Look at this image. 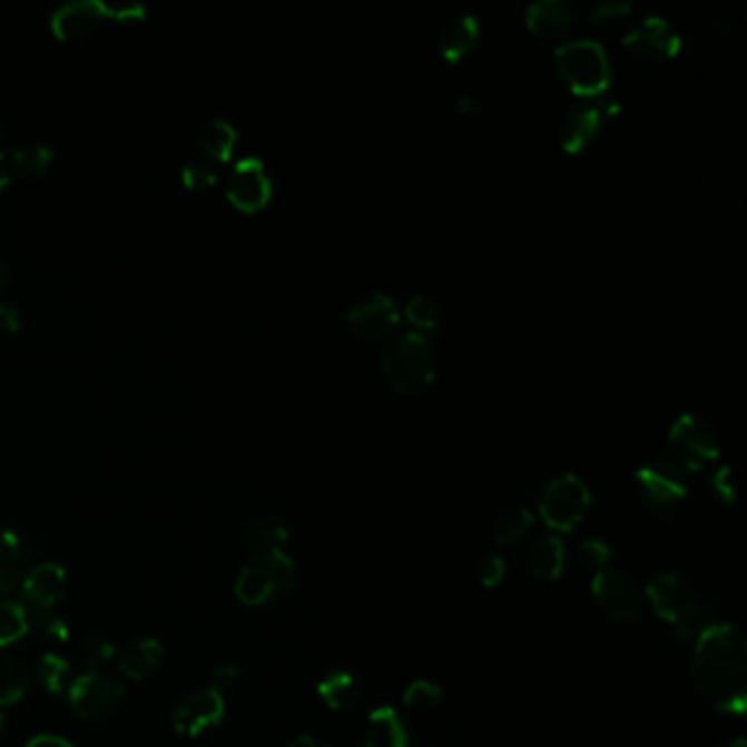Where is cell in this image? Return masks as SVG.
<instances>
[{
    "label": "cell",
    "mask_w": 747,
    "mask_h": 747,
    "mask_svg": "<svg viewBox=\"0 0 747 747\" xmlns=\"http://www.w3.org/2000/svg\"><path fill=\"white\" fill-rule=\"evenodd\" d=\"M53 642H67L70 636L67 618L58 610H29V629Z\"/></svg>",
    "instance_id": "1f68e13d"
},
{
    "label": "cell",
    "mask_w": 747,
    "mask_h": 747,
    "mask_svg": "<svg viewBox=\"0 0 747 747\" xmlns=\"http://www.w3.org/2000/svg\"><path fill=\"white\" fill-rule=\"evenodd\" d=\"M533 527V515L524 507L504 509L493 524V540L498 545H513L520 542Z\"/></svg>",
    "instance_id": "484cf974"
},
{
    "label": "cell",
    "mask_w": 747,
    "mask_h": 747,
    "mask_svg": "<svg viewBox=\"0 0 747 747\" xmlns=\"http://www.w3.org/2000/svg\"><path fill=\"white\" fill-rule=\"evenodd\" d=\"M475 577L484 588H498L507 577V561L500 554H484L475 566Z\"/></svg>",
    "instance_id": "d590c367"
},
{
    "label": "cell",
    "mask_w": 747,
    "mask_h": 747,
    "mask_svg": "<svg viewBox=\"0 0 747 747\" xmlns=\"http://www.w3.org/2000/svg\"><path fill=\"white\" fill-rule=\"evenodd\" d=\"M577 554L586 568H606L611 557L610 545L601 540H586L579 545Z\"/></svg>",
    "instance_id": "f35d334b"
},
{
    "label": "cell",
    "mask_w": 747,
    "mask_h": 747,
    "mask_svg": "<svg viewBox=\"0 0 747 747\" xmlns=\"http://www.w3.org/2000/svg\"><path fill=\"white\" fill-rule=\"evenodd\" d=\"M710 486H712L715 495L724 502H733L737 498V484H735V478H733V472L728 468H724V470H719L717 474L712 475Z\"/></svg>",
    "instance_id": "60d3db41"
},
{
    "label": "cell",
    "mask_w": 747,
    "mask_h": 747,
    "mask_svg": "<svg viewBox=\"0 0 747 747\" xmlns=\"http://www.w3.org/2000/svg\"><path fill=\"white\" fill-rule=\"evenodd\" d=\"M112 658H117V645L110 636L101 631H90L79 642V660L86 671H101L104 665H108Z\"/></svg>",
    "instance_id": "83f0119b"
},
{
    "label": "cell",
    "mask_w": 747,
    "mask_h": 747,
    "mask_svg": "<svg viewBox=\"0 0 747 747\" xmlns=\"http://www.w3.org/2000/svg\"><path fill=\"white\" fill-rule=\"evenodd\" d=\"M67 692L72 712L86 721L115 715L126 699L124 681L104 671H83L68 684Z\"/></svg>",
    "instance_id": "9c48e42d"
},
{
    "label": "cell",
    "mask_w": 747,
    "mask_h": 747,
    "mask_svg": "<svg viewBox=\"0 0 747 747\" xmlns=\"http://www.w3.org/2000/svg\"><path fill=\"white\" fill-rule=\"evenodd\" d=\"M296 579V566L283 550H262L242 568L235 594L248 608H264L287 597Z\"/></svg>",
    "instance_id": "277c9868"
},
{
    "label": "cell",
    "mask_w": 747,
    "mask_h": 747,
    "mask_svg": "<svg viewBox=\"0 0 747 747\" xmlns=\"http://www.w3.org/2000/svg\"><path fill=\"white\" fill-rule=\"evenodd\" d=\"M36 678H38L40 686H42L47 692H51V695L65 692L68 688V684L72 681V678H70V665H68L62 656H58V653H45V656L38 660Z\"/></svg>",
    "instance_id": "4dcf8cb0"
},
{
    "label": "cell",
    "mask_w": 747,
    "mask_h": 747,
    "mask_svg": "<svg viewBox=\"0 0 747 747\" xmlns=\"http://www.w3.org/2000/svg\"><path fill=\"white\" fill-rule=\"evenodd\" d=\"M712 24L719 33H724L726 38H737V36H744V22L741 18H735L733 13H726V16H717L712 18Z\"/></svg>",
    "instance_id": "ee69618b"
},
{
    "label": "cell",
    "mask_w": 747,
    "mask_h": 747,
    "mask_svg": "<svg viewBox=\"0 0 747 747\" xmlns=\"http://www.w3.org/2000/svg\"><path fill=\"white\" fill-rule=\"evenodd\" d=\"M671 448L678 450L695 468L719 454V439L710 423L699 416L684 414L671 432Z\"/></svg>",
    "instance_id": "2e32d148"
},
{
    "label": "cell",
    "mask_w": 747,
    "mask_h": 747,
    "mask_svg": "<svg viewBox=\"0 0 747 747\" xmlns=\"http://www.w3.org/2000/svg\"><path fill=\"white\" fill-rule=\"evenodd\" d=\"M228 200L239 210H262L272 198V180L264 160L257 156L239 158L228 174Z\"/></svg>",
    "instance_id": "8fae6325"
},
{
    "label": "cell",
    "mask_w": 747,
    "mask_h": 747,
    "mask_svg": "<svg viewBox=\"0 0 747 747\" xmlns=\"http://www.w3.org/2000/svg\"><path fill=\"white\" fill-rule=\"evenodd\" d=\"M248 540L262 545V550H281V545L287 542V529L278 520L262 518L250 524Z\"/></svg>",
    "instance_id": "d6a6232c"
},
{
    "label": "cell",
    "mask_w": 747,
    "mask_h": 747,
    "mask_svg": "<svg viewBox=\"0 0 747 747\" xmlns=\"http://www.w3.org/2000/svg\"><path fill=\"white\" fill-rule=\"evenodd\" d=\"M7 281H9V271H7V264L0 259V323L9 332H16L20 327V309L16 305H11V303L4 301Z\"/></svg>",
    "instance_id": "ab89813d"
},
{
    "label": "cell",
    "mask_w": 747,
    "mask_h": 747,
    "mask_svg": "<svg viewBox=\"0 0 747 747\" xmlns=\"http://www.w3.org/2000/svg\"><path fill=\"white\" fill-rule=\"evenodd\" d=\"M579 18V9L566 0H538L527 9V24L535 36L557 38L568 33Z\"/></svg>",
    "instance_id": "ac0fdd59"
},
{
    "label": "cell",
    "mask_w": 747,
    "mask_h": 747,
    "mask_svg": "<svg viewBox=\"0 0 747 747\" xmlns=\"http://www.w3.org/2000/svg\"><path fill=\"white\" fill-rule=\"evenodd\" d=\"M4 724H7V719H4V712L0 710V735L4 733Z\"/></svg>",
    "instance_id": "681fc988"
},
{
    "label": "cell",
    "mask_w": 747,
    "mask_h": 747,
    "mask_svg": "<svg viewBox=\"0 0 747 747\" xmlns=\"http://www.w3.org/2000/svg\"><path fill=\"white\" fill-rule=\"evenodd\" d=\"M695 470L699 468L684 459L678 450L669 448L636 474L642 500L662 522L678 524L686 515L688 475Z\"/></svg>",
    "instance_id": "7a4b0ae2"
},
{
    "label": "cell",
    "mask_w": 747,
    "mask_h": 747,
    "mask_svg": "<svg viewBox=\"0 0 747 747\" xmlns=\"http://www.w3.org/2000/svg\"><path fill=\"white\" fill-rule=\"evenodd\" d=\"M348 327L368 340L389 338L400 325V312L393 298L386 294H371L355 303L346 316Z\"/></svg>",
    "instance_id": "5bb4252c"
},
{
    "label": "cell",
    "mask_w": 747,
    "mask_h": 747,
    "mask_svg": "<svg viewBox=\"0 0 747 747\" xmlns=\"http://www.w3.org/2000/svg\"><path fill=\"white\" fill-rule=\"evenodd\" d=\"M622 45L640 60L660 62L678 56L681 40L678 31H674V27L665 18L649 16L642 22L627 29Z\"/></svg>",
    "instance_id": "4fadbf2b"
},
{
    "label": "cell",
    "mask_w": 747,
    "mask_h": 747,
    "mask_svg": "<svg viewBox=\"0 0 747 747\" xmlns=\"http://www.w3.org/2000/svg\"><path fill=\"white\" fill-rule=\"evenodd\" d=\"M443 697V688L430 679H416L404 690V704L414 710H427Z\"/></svg>",
    "instance_id": "836d02e7"
},
{
    "label": "cell",
    "mask_w": 747,
    "mask_h": 747,
    "mask_svg": "<svg viewBox=\"0 0 747 747\" xmlns=\"http://www.w3.org/2000/svg\"><path fill=\"white\" fill-rule=\"evenodd\" d=\"M719 747H747V741L746 739H733V741H728V744Z\"/></svg>",
    "instance_id": "c3c4849f"
},
{
    "label": "cell",
    "mask_w": 747,
    "mask_h": 747,
    "mask_svg": "<svg viewBox=\"0 0 747 747\" xmlns=\"http://www.w3.org/2000/svg\"><path fill=\"white\" fill-rule=\"evenodd\" d=\"M318 695L330 708L342 710V708L353 706L360 699L362 686L353 674L334 671L318 684Z\"/></svg>",
    "instance_id": "cb8c5ba5"
},
{
    "label": "cell",
    "mask_w": 747,
    "mask_h": 747,
    "mask_svg": "<svg viewBox=\"0 0 747 747\" xmlns=\"http://www.w3.org/2000/svg\"><path fill=\"white\" fill-rule=\"evenodd\" d=\"M459 115H461L463 119H468L470 124H484V121H489L491 106H486L484 101L472 99V97H465V99H461V104H459Z\"/></svg>",
    "instance_id": "7bdbcfd3"
},
{
    "label": "cell",
    "mask_w": 747,
    "mask_h": 747,
    "mask_svg": "<svg viewBox=\"0 0 747 747\" xmlns=\"http://www.w3.org/2000/svg\"><path fill=\"white\" fill-rule=\"evenodd\" d=\"M645 594L656 613L684 638L719 622L712 618V611L699 590L676 572H662L653 577Z\"/></svg>",
    "instance_id": "3957f363"
},
{
    "label": "cell",
    "mask_w": 747,
    "mask_h": 747,
    "mask_svg": "<svg viewBox=\"0 0 747 747\" xmlns=\"http://www.w3.org/2000/svg\"><path fill=\"white\" fill-rule=\"evenodd\" d=\"M287 747H330L325 746V744H321L318 739H314V737H309V735H303V737H298V739H294L292 744Z\"/></svg>",
    "instance_id": "bcb514c9"
},
{
    "label": "cell",
    "mask_w": 747,
    "mask_h": 747,
    "mask_svg": "<svg viewBox=\"0 0 747 747\" xmlns=\"http://www.w3.org/2000/svg\"><path fill=\"white\" fill-rule=\"evenodd\" d=\"M27 572V552L20 535L0 529V592H11L20 586Z\"/></svg>",
    "instance_id": "603a6c76"
},
{
    "label": "cell",
    "mask_w": 747,
    "mask_h": 747,
    "mask_svg": "<svg viewBox=\"0 0 747 747\" xmlns=\"http://www.w3.org/2000/svg\"><path fill=\"white\" fill-rule=\"evenodd\" d=\"M239 678L242 676H239V669L235 665H219V667H215V671L210 676V688H215L217 692L224 695L226 690L237 686Z\"/></svg>",
    "instance_id": "b9f144b4"
},
{
    "label": "cell",
    "mask_w": 747,
    "mask_h": 747,
    "mask_svg": "<svg viewBox=\"0 0 747 747\" xmlns=\"http://www.w3.org/2000/svg\"><path fill=\"white\" fill-rule=\"evenodd\" d=\"M527 568L540 581H557L566 568V545L557 535H543L531 543L527 552Z\"/></svg>",
    "instance_id": "44dd1931"
},
{
    "label": "cell",
    "mask_w": 747,
    "mask_h": 747,
    "mask_svg": "<svg viewBox=\"0 0 747 747\" xmlns=\"http://www.w3.org/2000/svg\"><path fill=\"white\" fill-rule=\"evenodd\" d=\"M224 708H226L224 695L208 686L180 697L174 706L171 721L176 733L185 737H200L206 730L222 724Z\"/></svg>",
    "instance_id": "7c38bea8"
},
{
    "label": "cell",
    "mask_w": 747,
    "mask_h": 747,
    "mask_svg": "<svg viewBox=\"0 0 747 747\" xmlns=\"http://www.w3.org/2000/svg\"><path fill=\"white\" fill-rule=\"evenodd\" d=\"M631 16V7L627 2H618V0H610V2H601L594 7L592 11V20L601 27H613L625 22Z\"/></svg>",
    "instance_id": "74e56055"
},
{
    "label": "cell",
    "mask_w": 747,
    "mask_h": 747,
    "mask_svg": "<svg viewBox=\"0 0 747 747\" xmlns=\"http://www.w3.org/2000/svg\"><path fill=\"white\" fill-rule=\"evenodd\" d=\"M183 183L196 191L206 189L217 183V171L204 160H191L183 167Z\"/></svg>",
    "instance_id": "8d00e7d4"
},
{
    "label": "cell",
    "mask_w": 747,
    "mask_h": 747,
    "mask_svg": "<svg viewBox=\"0 0 747 747\" xmlns=\"http://www.w3.org/2000/svg\"><path fill=\"white\" fill-rule=\"evenodd\" d=\"M608 101H594V104H579L561 124L559 140L561 147L570 154L583 151L597 135L601 132L603 119L610 115L613 108H606Z\"/></svg>",
    "instance_id": "e0dca14e"
},
{
    "label": "cell",
    "mask_w": 747,
    "mask_h": 747,
    "mask_svg": "<svg viewBox=\"0 0 747 747\" xmlns=\"http://www.w3.org/2000/svg\"><path fill=\"white\" fill-rule=\"evenodd\" d=\"M590 509V489L586 482L574 474L554 478L540 498V515L543 522L557 531L568 533L574 531Z\"/></svg>",
    "instance_id": "ba28073f"
},
{
    "label": "cell",
    "mask_w": 747,
    "mask_h": 747,
    "mask_svg": "<svg viewBox=\"0 0 747 747\" xmlns=\"http://www.w3.org/2000/svg\"><path fill=\"white\" fill-rule=\"evenodd\" d=\"M20 590L27 610H56L67 592V574L62 566L45 561L24 572Z\"/></svg>",
    "instance_id": "9a60e30c"
},
{
    "label": "cell",
    "mask_w": 747,
    "mask_h": 747,
    "mask_svg": "<svg viewBox=\"0 0 747 747\" xmlns=\"http://www.w3.org/2000/svg\"><path fill=\"white\" fill-rule=\"evenodd\" d=\"M163 651L156 638H138L119 653V671L130 679L147 678L160 665Z\"/></svg>",
    "instance_id": "7402d4cb"
},
{
    "label": "cell",
    "mask_w": 747,
    "mask_h": 747,
    "mask_svg": "<svg viewBox=\"0 0 747 747\" xmlns=\"http://www.w3.org/2000/svg\"><path fill=\"white\" fill-rule=\"evenodd\" d=\"M692 678L699 690L721 712H746V638L735 625L715 622L697 633L692 651Z\"/></svg>",
    "instance_id": "6da1fadb"
},
{
    "label": "cell",
    "mask_w": 747,
    "mask_h": 747,
    "mask_svg": "<svg viewBox=\"0 0 747 747\" xmlns=\"http://www.w3.org/2000/svg\"><path fill=\"white\" fill-rule=\"evenodd\" d=\"M9 183V174H7V167H4V156L0 154V189Z\"/></svg>",
    "instance_id": "7dc6e473"
},
{
    "label": "cell",
    "mask_w": 747,
    "mask_h": 747,
    "mask_svg": "<svg viewBox=\"0 0 747 747\" xmlns=\"http://www.w3.org/2000/svg\"><path fill=\"white\" fill-rule=\"evenodd\" d=\"M406 724L400 712L391 706H380L368 715L366 730H364V746L366 747H407Z\"/></svg>",
    "instance_id": "ffe728a7"
},
{
    "label": "cell",
    "mask_w": 747,
    "mask_h": 747,
    "mask_svg": "<svg viewBox=\"0 0 747 747\" xmlns=\"http://www.w3.org/2000/svg\"><path fill=\"white\" fill-rule=\"evenodd\" d=\"M434 351L421 334L391 340L382 353V371L397 393H419L434 380Z\"/></svg>",
    "instance_id": "5b68a950"
},
{
    "label": "cell",
    "mask_w": 747,
    "mask_h": 747,
    "mask_svg": "<svg viewBox=\"0 0 747 747\" xmlns=\"http://www.w3.org/2000/svg\"><path fill=\"white\" fill-rule=\"evenodd\" d=\"M29 631V610L24 603L0 599V647L18 642Z\"/></svg>",
    "instance_id": "f1b7e54d"
},
{
    "label": "cell",
    "mask_w": 747,
    "mask_h": 747,
    "mask_svg": "<svg viewBox=\"0 0 747 747\" xmlns=\"http://www.w3.org/2000/svg\"><path fill=\"white\" fill-rule=\"evenodd\" d=\"M554 62L577 95H601L610 83V62L606 51L592 40H572L561 45L554 53Z\"/></svg>",
    "instance_id": "52a82bcc"
},
{
    "label": "cell",
    "mask_w": 747,
    "mask_h": 747,
    "mask_svg": "<svg viewBox=\"0 0 747 747\" xmlns=\"http://www.w3.org/2000/svg\"><path fill=\"white\" fill-rule=\"evenodd\" d=\"M147 9L140 2L110 4L104 0H68L53 9L51 29L60 40H81L92 33L106 18L128 22L145 20Z\"/></svg>",
    "instance_id": "8992f818"
},
{
    "label": "cell",
    "mask_w": 747,
    "mask_h": 747,
    "mask_svg": "<svg viewBox=\"0 0 747 747\" xmlns=\"http://www.w3.org/2000/svg\"><path fill=\"white\" fill-rule=\"evenodd\" d=\"M13 163L24 176L40 178L53 163V149L45 142H27L13 149Z\"/></svg>",
    "instance_id": "f546056e"
},
{
    "label": "cell",
    "mask_w": 747,
    "mask_h": 747,
    "mask_svg": "<svg viewBox=\"0 0 747 747\" xmlns=\"http://www.w3.org/2000/svg\"><path fill=\"white\" fill-rule=\"evenodd\" d=\"M24 747H72V744H68L67 739L56 737V735H40Z\"/></svg>",
    "instance_id": "f6af8a7d"
},
{
    "label": "cell",
    "mask_w": 747,
    "mask_h": 747,
    "mask_svg": "<svg viewBox=\"0 0 747 747\" xmlns=\"http://www.w3.org/2000/svg\"><path fill=\"white\" fill-rule=\"evenodd\" d=\"M478 36H480V27L474 16H468V13L452 16L436 31V49L441 51L445 60L459 62L474 51Z\"/></svg>",
    "instance_id": "d6986e66"
},
{
    "label": "cell",
    "mask_w": 747,
    "mask_h": 747,
    "mask_svg": "<svg viewBox=\"0 0 747 747\" xmlns=\"http://www.w3.org/2000/svg\"><path fill=\"white\" fill-rule=\"evenodd\" d=\"M592 597L608 618L616 622H625L636 618L642 611V594L631 577L613 570L601 568L592 581Z\"/></svg>",
    "instance_id": "30bf717a"
},
{
    "label": "cell",
    "mask_w": 747,
    "mask_h": 747,
    "mask_svg": "<svg viewBox=\"0 0 747 747\" xmlns=\"http://www.w3.org/2000/svg\"><path fill=\"white\" fill-rule=\"evenodd\" d=\"M407 321L419 330H434L441 323V307L427 296H414L406 305Z\"/></svg>",
    "instance_id": "e575fe53"
},
{
    "label": "cell",
    "mask_w": 747,
    "mask_h": 747,
    "mask_svg": "<svg viewBox=\"0 0 747 747\" xmlns=\"http://www.w3.org/2000/svg\"><path fill=\"white\" fill-rule=\"evenodd\" d=\"M29 669L16 656H0V706L20 701L29 688Z\"/></svg>",
    "instance_id": "d4e9b609"
},
{
    "label": "cell",
    "mask_w": 747,
    "mask_h": 747,
    "mask_svg": "<svg viewBox=\"0 0 747 747\" xmlns=\"http://www.w3.org/2000/svg\"><path fill=\"white\" fill-rule=\"evenodd\" d=\"M237 142V130L226 119H210L203 128L200 145L204 154L217 160H230Z\"/></svg>",
    "instance_id": "4316f807"
}]
</instances>
